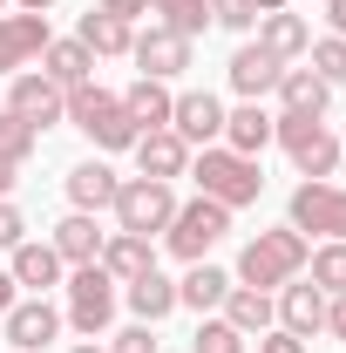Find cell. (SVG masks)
Listing matches in <instances>:
<instances>
[{
    "mask_svg": "<svg viewBox=\"0 0 346 353\" xmlns=\"http://www.w3.org/2000/svg\"><path fill=\"white\" fill-rule=\"evenodd\" d=\"M34 143H41L34 123H21L14 109H0V163H28V157H34Z\"/></svg>",
    "mask_w": 346,
    "mask_h": 353,
    "instance_id": "32",
    "label": "cell"
},
{
    "mask_svg": "<svg viewBox=\"0 0 346 353\" xmlns=\"http://www.w3.org/2000/svg\"><path fill=\"white\" fill-rule=\"evenodd\" d=\"M224 292H231V272H217V265H190V279L176 285V306L211 312V306H224Z\"/></svg>",
    "mask_w": 346,
    "mask_h": 353,
    "instance_id": "29",
    "label": "cell"
},
{
    "mask_svg": "<svg viewBox=\"0 0 346 353\" xmlns=\"http://www.w3.org/2000/svg\"><path fill=\"white\" fill-rule=\"evenodd\" d=\"M211 21L231 28V34H245V28H258V7L252 0H211Z\"/></svg>",
    "mask_w": 346,
    "mask_h": 353,
    "instance_id": "35",
    "label": "cell"
},
{
    "mask_svg": "<svg viewBox=\"0 0 346 353\" xmlns=\"http://www.w3.org/2000/svg\"><path fill=\"white\" fill-rule=\"evenodd\" d=\"M190 176H197V197H211V204H224V211L258 204V190H265L258 157H238V150H224V143H211V150L190 163Z\"/></svg>",
    "mask_w": 346,
    "mask_h": 353,
    "instance_id": "1",
    "label": "cell"
},
{
    "mask_svg": "<svg viewBox=\"0 0 346 353\" xmlns=\"http://www.w3.org/2000/svg\"><path fill=\"white\" fill-rule=\"evenodd\" d=\"M170 130L183 136V143H204V150H211L217 136H224V102H217L211 88H190V95H176Z\"/></svg>",
    "mask_w": 346,
    "mask_h": 353,
    "instance_id": "13",
    "label": "cell"
},
{
    "mask_svg": "<svg viewBox=\"0 0 346 353\" xmlns=\"http://www.w3.org/2000/svg\"><path fill=\"white\" fill-rule=\"evenodd\" d=\"M48 41V14H0V75H21Z\"/></svg>",
    "mask_w": 346,
    "mask_h": 353,
    "instance_id": "9",
    "label": "cell"
},
{
    "mask_svg": "<svg viewBox=\"0 0 346 353\" xmlns=\"http://www.w3.org/2000/svg\"><path fill=\"white\" fill-rule=\"evenodd\" d=\"M116 190H123V176L109 170L102 157H88V163L68 170V197H75V211H88V218H95V211H109V204H116Z\"/></svg>",
    "mask_w": 346,
    "mask_h": 353,
    "instance_id": "17",
    "label": "cell"
},
{
    "mask_svg": "<svg viewBox=\"0 0 346 353\" xmlns=\"http://www.w3.org/2000/svg\"><path fill=\"white\" fill-rule=\"evenodd\" d=\"M278 326L285 333H299V340H312L319 326H326V292L312 285V279H292V285H278Z\"/></svg>",
    "mask_w": 346,
    "mask_h": 353,
    "instance_id": "15",
    "label": "cell"
},
{
    "mask_svg": "<svg viewBox=\"0 0 346 353\" xmlns=\"http://www.w3.org/2000/svg\"><path fill=\"white\" fill-rule=\"evenodd\" d=\"M116 231H136V238H150V231H170L176 218V197L170 183H156V176H130L123 190H116Z\"/></svg>",
    "mask_w": 346,
    "mask_h": 353,
    "instance_id": "5",
    "label": "cell"
},
{
    "mask_svg": "<svg viewBox=\"0 0 346 353\" xmlns=\"http://www.w3.org/2000/svg\"><path fill=\"white\" fill-rule=\"evenodd\" d=\"M258 48H265V54H278V61H299L305 48H312V28H305V14H292V7H278V14H258Z\"/></svg>",
    "mask_w": 346,
    "mask_h": 353,
    "instance_id": "19",
    "label": "cell"
},
{
    "mask_svg": "<svg viewBox=\"0 0 346 353\" xmlns=\"http://www.w3.org/2000/svg\"><path fill=\"white\" fill-rule=\"evenodd\" d=\"M7 306H14V272H0V319H7Z\"/></svg>",
    "mask_w": 346,
    "mask_h": 353,
    "instance_id": "42",
    "label": "cell"
},
{
    "mask_svg": "<svg viewBox=\"0 0 346 353\" xmlns=\"http://www.w3.org/2000/svg\"><path fill=\"white\" fill-rule=\"evenodd\" d=\"M278 102H285L278 116H326V102H333V88L319 82L312 68H285V75H278Z\"/></svg>",
    "mask_w": 346,
    "mask_h": 353,
    "instance_id": "23",
    "label": "cell"
},
{
    "mask_svg": "<svg viewBox=\"0 0 346 353\" xmlns=\"http://www.w3.org/2000/svg\"><path fill=\"white\" fill-rule=\"evenodd\" d=\"M75 41H82L88 54H130L136 28H130V21H116V14H102V7H88V14H82V34H75Z\"/></svg>",
    "mask_w": 346,
    "mask_h": 353,
    "instance_id": "28",
    "label": "cell"
},
{
    "mask_svg": "<svg viewBox=\"0 0 346 353\" xmlns=\"http://www.w3.org/2000/svg\"><path fill=\"white\" fill-rule=\"evenodd\" d=\"M305 259H312V245H305V231H258L245 252H238V285H258V292H272V285H292L305 272Z\"/></svg>",
    "mask_w": 346,
    "mask_h": 353,
    "instance_id": "2",
    "label": "cell"
},
{
    "mask_svg": "<svg viewBox=\"0 0 346 353\" xmlns=\"http://www.w3.org/2000/svg\"><path fill=\"white\" fill-rule=\"evenodd\" d=\"M102 238H109V231H95V218L75 211V218L54 224V238H48V245L61 252V265H95V259H102Z\"/></svg>",
    "mask_w": 346,
    "mask_h": 353,
    "instance_id": "21",
    "label": "cell"
},
{
    "mask_svg": "<svg viewBox=\"0 0 346 353\" xmlns=\"http://www.w3.org/2000/svg\"><path fill=\"white\" fill-rule=\"evenodd\" d=\"M190 353H245V333H238L231 319H204L197 340H190Z\"/></svg>",
    "mask_w": 346,
    "mask_h": 353,
    "instance_id": "34",
    "label": "cell"
},
{
    "mask_svg": "<svg viewBox=\"0 0 346 353\" xmlns=\"http://www.w3.org/2000/svg\"><path fill=\"white\" fill-rule=\"evenodd\" d=\"M224 319L252 340V333H272L278 306H272V292H258V285H231V292H224Z\"/></svg>",
    "mask_w": 346,
    "mask_h": 353,
    "instance_id": "25",
    "label": "cell"
},
{
    "mask_svg": "<svg viewBox=\"0 0 346 353\" xmlns=\"http://www.w3.org/2000/svg\"><path fill=\"white\" fill-rule=\"evenodd\" d=\"M305 265H312V285H319L326 299H333V292H346V238H326Z\"/></svg>",
    "mask_w": 346,
    "mask_h": 353,
    "instance_id": "31",
    "label": "cell"
},
{
    "mask_svg": "<svg viewBox=\"0 0 346 353\" xmlns=\"http://www.w3.org/2000/svg\"><path fill=\"white\" fill-rule=\"evenodd\" d=\"M109 353H156V333H150V326H130V333H116Z\"/></svg>",
    "mask_w": 346,
    "mask_h": 353,
    "instance_id": "37",
    "label": "cell"
},
{
    "mask_svg": "<svg viewBox=\"0 0 346 353\" xmlns=\"http://www.w3.org/2000/svg\"><path fill=\"white\" fill-rule=\"evenodd\" d=\"M292 231H319V238H346V190L333 176H305L292 190Z\"/></svg>",
    "mask_w": 346,
    "mask_h": 353,
    "instance_id": "8",
    "label": "cell"
},
{
    "mask_svg": "<svg viewBox=\"0 0 346 353\" xmlns=\"http://www.w3.org/2000/svg\"><path fill=\"white\" fill-rule=\"evenodd\" d=\"M326 21H333V34L346 41V0H326Z\"/></svg>",
    "mask_w": 346,
    "mask_h": 353,
    "instance_id": "41",
    "label": "cell"
},
{
    "mask_svg": "<svg viewBox=\"0 0 346 353\" xmlns=\"http://www.w3.org/2000/svg\"><path fill=\"white\" fill-rule=\"evenodd\" d=\"M14 7H21V14H48L54 0H14Z\"/></svg>",
    "mask_w": 346,
    "mask_h": 353,
    "instance_id": "44",
    "label": "cell"
},
{
    "mask_svg": "<svg viewBox=\"0 0 346 353\" xmlns=\"http://www.w3.org/2000/svg\"><path fill=\"white\" fill-rule=\"evenodd\" d=\"M150 14H163L156 28H170L183 41H197V34L211 28V0H150Z\"/></svg>",
    "mask_w": 346,
    "mask_h": 353,
    "instance_id": "30",
    "label": "cell"
},
{
    "mask_svg": "<svg viewBox=\"0 0 346 353\" xmlns=\"http://www.w3.org/2000/svg\"><path fill=\"white\" fill-rule=\"evenodd\" d=\"M130 54H136V68H143L150 82H170V75H183V68H190V41H183V34H170V28L136 34Z\"/></svg>",
    "mask_w": 346,
    "mask_h": 353,
    "instance_id": "12",
    "label": "cell"
},
{
    "mask_svg": "<svg viewBox=\"0 0 346 353\" xmlns=\"http://www.w3.org/2000/svg\"><path fill=\"white\" fill-rule=\"evenodd\" d=\"M68 353H102V347H68Z\"/></svg>",
    "mask_w": 346,
    "mask_h": 353,
    "instance_id": "46",
    "label": "cell"
},
{
    "mask_svg": "<svg viewBox=\"0 0 346 353\" xmlns=\"http://www.w3.org/2000/svg\"><path fill=\"white\" fill-rule=\"evenodd\" d=\"M0 326H7V347H21V353H41L48 340L61 333V312H54V306L41 299V292H34V299H14Z\"/></svg>",
    "mask_w": 346,
    "mask_h": 353,
    "instance_id": "10",
    "label": "cell"
},
{
    "mask_svg": "<svg viewBox=\"0 0 346 353\" xmlns=\"http://www.w3.org/2000/svg\"><path fill=\"white\" fill-rule=\"evenodd\" d=\"M21 238H28V224H21V211H14L7 197H0V252H14Z\"/></svg>",
    "mask_w": 346,
    "mask_h": 353,
    "instance_id": "36",
    "label": "cell"
},
{
    "mask_svg": "<svg viewBox=\"0 0 346 353\" xmlns=\"http://www.w3.org/2000/svg\"><path fill=\"white\" fill-rule=\"evenodd\" d=\"M278 75H285V61H278V54H265L258 41L231 54V88H238L245 102H265V95L278 88Z\"/></svg>",
    "mask_w": 346,
    "mask_h": 353,
    "instance_id": "16",
    "label": "cell"
},
{
    "mask_svg": "<svg viewBox=\"0 0 346 353\" xmlns=\"http://www.w3.org/2000/svg\"><path fill=\"white\" fill-rule=\"evenodd\" d=\"M75 130L95 143V150H136V123H130V109H123V95H109V88H95V82H82V88H68V109H61Z\"/></svg>",
    "mask_w": 346,
    "mask_h": 353,
    "instance_id": "3",
    "label": "cell"
},
{
    "mask_svg": "<svg viewBox=\"0 0 346 353\" xmlns=\"http://www.w3.org/2000/svg\"><path fill=\"white\" fill-rule=\"evenodd\" d=\"M7 109H14L21 123L48 130V123H61V109H68V88H54L48 75H14V88H7Z\"/></svg>",
    "mask_w": 346,
    "mask_h": 353,
    "instance_id": "11",
    "label": "cell"
},
{
    "mask_svg": "<svg viewBox=\"0 0 346 353\" xmlns=\"http://www.w3.org/2000/svg\"><path fill=\"white\" fill-rule=\"evenodd\" d=\"M224 231H231V211L211 204V197H190V204H176V218H170L163 238H170V252H176L183 265H204V252H211Z\"/></svg>",
    "mask_w": 346,
    "mask_h": 353,
    "instance_id": "6",
    "label": "cell"
},
{
    "mask_svg": "<svg viewBox=\"0 0 346 353\" xmlns=\"http://www.w3.org/2000/svg\"><path fill=\"white\" fill-rule=\"evenodd\" d=\"M0 7H7V0H0Z\"/></svg>",
    "mask_w": 346,
    "mask_h": 353,
    "instance_id": "47",
    "label": "cell"
},
{
    "mask_svg": "<svg viewBox=\"0 0 346 353\" xmlns=\"http://www.w3.org/2000/svg\"><path fill=\"white\" fill-rule=\"evenodd\" d=\"M41 75L54 88H82V82H95V54L82 41H48L41 48Z\"/></svg>",
    "mask_w": 346,
    "mask_h": 353,
    "instance_id": "22",
    "label": "cell"
},
{
    "mask_svg": "<svg viewBox=\"0 0 346 353\" xmlns=\"http://www.w3.org/2000/svg\"><path fill=\"white\" fill-rule=\"evenodd\" d=\"M109 319H116V279L102 265H75V279H68V326L95 340V333H109Z\"/></svg>",
    "mask_w": 346,
    "mask_h": 353,
    "instance_id": "7",
    "label": "cell"
},
{
    "mask_svg": "<svg viewBox=\"0 0 346 353\" xmlns=\"http://www.w3.org/2000/svg\"><path fill=\"white\" fill-rule=\"evenodd\" d=\"M14 176H21V163H0V197L14 190Z\"/></svg>",
    "mask_w": 346,
    "mask_h": 353,
    "instance_id": "43",
    "label": "cell"
},
{
    "mask_svg": "<svg viewBox=\"0 0 346 353\" xmlns=\"http://www.w3.org/2000/svg\"><path fill=\"white\" fill-rule=\"evenodd\" d=\"M252 7H258V14H278V7H292V0H252Z\"/></svg>",
    "mask_w": 346,
    "mask_h": 353,
    "instance_id": "45",
    "label": "cell"
},
{
    "mask_svg": "<svg viewBox=\"0 0 346 353\" xmlns=\"http://www.w3.org/2000/svg\"><path fill=\"white\" fill-rule=\"evenodd\" d=\"M272 143H285V157L299 163V176H333L340 170V136L326 130L319 116H272Z\"/></svg>",
    "mask_w": 346,
    "mask_h": 353,
    "instance_id": "4",
    "label": "cell"
},
{
    "mask_svg": "<svg viewBox=\"0 0 346 353\" xmlns=\"http://www.w3.org/2000/svg\"><path fill=\"white\" fill-rule=\"evenodd\" d=\"M102 14H116V21H136V14H150V0H102Z\"/></svg>",
    "mask_w": 346,
    "mask_h": 353,
    "instance_id": "40",
    "label": "cell"
},
{
    "mask_svg": "<svg viewBox=\"0 0 346 353\" xmlns=\"http://www.w3.org/2000/svg\"><path fill=\"white\" fill-rule=\"evenodd\" d=\"M265 143H272V116H265V102H245V109H231V116H224V150L258 157Z\"/></svg>",
    "mask_w": 346,
    "mask_h": 353,
    "instance_id": "27",
    "label": "cell"
},
{
    "mask_svg": "<svg viewBox=\"0 0 346 353\" xmlns=\"http://www.w3.org/2000/svg\"><path fill=\"white\" fill-rule=\"evenodd\" d=\"M123 109H130V123H136V130H170L176 95H170L163 82H150V75H136V82L123 88Z\"/></svg>",
    "mask_w": 346,
    "mask_h": 353,
    "instance_id": "20",
    "label": "cell"
},
{
    "mask_svg": "<svg viewBox=\"0 0 346 353\" xmlns=\"http://www.w3.org/2000/svg\"><path fill=\"white\" fill-rule=\"evenodd\" d=\"M258 353H305V340H299V333H285V326H278V333H265V340H258Z\"/></svg>",
    "mask_w": 346,
    "mask_h": 353,
    "instance_id": "38",
    "label": "cell"
},
{
    "mask_svg": "<svg viewBox=\"0 0 346 353\" xmlns=\"http://www.w3.org/2000/svg\"><path fill=\"white\" fill-rule=\"evenodd\" d=\"M95 265H102L116 285H130V279H143V272L156 265V252H150V238H136V231H109V238H102V259H95Z\"/></svg>",
    "mask_w": 346,
    "mask_h": 353,
    "instance_id": "18",
    "label": "cell"
},
{
    "mask_svg": "<svg viewBox=\"0 0 346 353\" xmlns=\"http://www.w3.org/2000/svg\"><path fill=\"white\" fill-rule=\"evenodd\" d=\"M305 54H312V75H319L326 88H340V82H346V41H340V34H326V41H312Z\"/></svg>",
    "mask_w": 346,
    "mask_h": 353,
    "instance_id": "33",
    "label": "cell"
},
{
    "mask_svg": "<svg viewBox=\"0 0 346 353\" xmlns=\"http://www.w3.org/2000/svg\"><path fill=\"white\" fill-rule=\"evenodd\" d=\"M123 292H130V312L143 319V326H156V319H170V312H176V285L156 272V265H150L143 279H130Z\"/></svg>",
    "mask_w": 346,
    "mask_h": 353,
    "instance_id": "26",
    "label": "cell"
},
{
    "mask_svg": "<svg viewBox=\"0 0 346 353\" xmlns=\"http://www.w3.org/2000/svg\"><path fill=\"white\" fill-rule=\"evenodd\" d=\"M326 333H333V340H346V292H333V299H326Z\"/></svg>",
    "mask_w": 346,
    "mask_h": 353,
    "instance_id": "39",
    "label": "cell"
},
{
    "mask_svg": "<svg viewBox=\"0 0 346 353\" xmlns=\"http://www.w3.org/2000/svg\"><path fill=\"white\" fill-rule=\"evenodd\" d=\"M136 170L156 176V183H170V176L190 170V143H183L176 130H143L136 136Z\"/></svg>",
    "mask_w": 346,
    "mask_h": 353,
    "instance_id": "14",
    "label": "cell"
},
{
    "mask_svg": "<svg viewBox=\"0 0 346 353\" xmlns=\"http://www.w3.org/2000/svg\"><path fill=\"white\" fill-rule=\"evenodd\" d=\"M7 272H14V285H34V292H48V285H61V252H54V245H34V238H21Z\"/></svg>",
    "mask_w": 346,
    "mask_h": 353,
    "instance_id": "24",
    "label": "cell"
}]
</instances>
